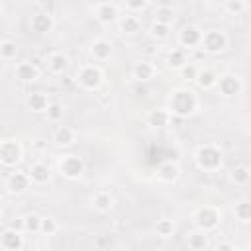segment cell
<instances>
[{
  "mask_svg": "<svg viewBox=\"0 0 251 251\" xmlns=\"http://www.w3.org/2000/svg\"><path fill=\"white\" fill-rule=\"evenodd\" d=\"M200 100L196 96L194 90H190L188 86H178L171 90L169 102H167V110L171 112V116L176 118H190L198 112Z\"/></svg>",
  "mask_w": 251,
  "mask_h": 251,
  "instance_id": "1",
  "label": "cell"
},
{
  "mask_svg": "<svg viewBox=\"0 0 251 251\" xmlns=\"http://www.w3.org/2000/svg\"><path fill=\"white\" fill-rule=\"evenodd\" d=\"M194 163L204 173H216L222 169L224 153H222L220 145H216V143H202L194 151Z\"/></svg>",
  "mask_w": 251,
  "mask_h": 251,
  "instance_id": "2",
  "label": "cell"
},
{
  "mask_svg": "<svg viewBox=\"0 0 251 251\" xmlns=\"http://www.w3.org/2000/svg\"><path fill=\"white\" fill-rule=\"evenodd\" d=\"M75 82L82 88V90H88V92H94L98 90L102 84H104V71L94 65V63H86V65H80L75 73Z\"/></svg>",
  "mask_w": 251,
  "mask_h": 251,
  "instance_id": "3",
  "label": "cell"
},
{
  "mask_svg": "<svg viewBox=\"0 0 251 251\" xmlns=\"http://www.w3.org/2000/svg\"><path fill=\"white\" fill-rule=\"evenodd\" d=\"M192 222L198 229L202 231H214L220 222H222V210L220 206H214V204H204V206H198L194 212H192Z\"/></svg>",
  "mask_w": 251,
  "mask_h": 251,
  "instance_id": "4",
  "label": "cell"
},
{
  "mask_svg": "<svg viewBox=\"0 0 251 251\" xmlns=\"http://www.w3.org/2000/svg\"><path fill=\"white\" fill-rule=\"evenodd\" d=\"M24 159V145L18 139H4L0 141V165L2 167H16Z\"/></svg>",
  "mask_w": 251,
  "mask_h": 251,
  "instance_id": "5",
  "label": "cell"
},
{
  "mask_svg": "<svg viewBox=\"0 0 251 251\" xmlns=\"http://www.w3.org/2000/svg\"><path fill=\"white\" fill-rule=\"evenodd\" d=\"M216 88H218V92H220L224 98H233V96H237V94L243 92L245 82H243V78H241L239 75L224 73V75H218Z\"/></svg>",
  "mask_w": 251,
  "mask_h": 251,
  "instance_id": "6",
  "label": "cell"
},
{
  "mask_svg": "<svg viewBox=\"0 0 251 251\" xmlns=\"http://www.w3.org/2000/svg\"><path fill=\"white\" fill-rule=\"evenodd\" d=\"M227 43H229V39H227L226 31H222V29H208V31H202L200 49H204L206 53L218 55V53H222V51L227 47Z\"/></svg>",
  "mask_w": 251,
  "mask_h": 251,
  "instance_id": "7",
  "label": "cell"
},
{
  "mask_svg": "<svg viewBox=\"0 0 251 251\" xmlns=\"http://www.w3.org/2000/svg\"><path fill=\"white\" fill-rule=\"evenodd\" d=\"M59 173H61L65 178H69V180L80 178L82 173H84V161H82V157L73 155V153L63 155V157L59 159Z\"/></svg>",
  "mask_w": 251,
  "mask_h": 251,
  "instance_id": "8",
  "label": "cell"
},
{
  "mask_svg": "<svg viewBox=\"0 0 251 251\" xmlns=\"http://www.w3.org/2000/svg\"><path fill=\"white\" fill-rule=\"evenodd\" d=\"M92 12H94V18L104 25H112L120 20V8L114 2H98L92 8Z\"/></svg>",
  "mask_w": 251,
  "mask_h": 251,
  "instance_id": "9",
  "label": "cell"
},
{
  "mask_svg": "<svg viewBox=\"0 0 251 251\" xmlns=\"http://www.w3.org/2000/svg\"><path fill=\"white\" fill-rule=\"evenodd\" d=\"M6 188H8L10 194H16V196L27 192V190L31 188V180H29L27 171H25V173H24V171L12 173V175L8 176V180H6Z\"/></svg>",
  "mask_w": 251,
  "mask_h": 251,
  "instance_id": "10",
  "label": "cell"
},
{
  "mask_svg": "<svg viewBox=\"0 0 251 251\" xmlns=\"http://www.w3.org/2000/svg\"><path fill=\"white\" fill-rule=\"evenodd\" d=\"M200 41H202V29L198 25L190 24L178 31V43L184 49H196V47H200Z\"/></svg>",
  "mask_w": 251,
  "mask_h": 251,
  "instance_id": "11",
  "label": "cell"
},
{
  "mask_svg": "<svg viewBox=\"0 0 251 251\" xmlns=\"http://www.w3.org/2000/svg\"><path fill=\"white\" fill-rule=\"evenodd\" d=\"M29 27H31V31H35L39 35L49 33L55 27V18L49 12H37L29 18Z\"/></svg>",
  "mask_w": 251,
  "mask_h": 251,
  "instance_id": "12",
  "label": "cell"
},
{
  "mask_svg": "<svg viewBox=\"0 0 251 251\" xmlns=\"http://www.w3.org/2000/svg\"><path fill=\"white\" fill-rule=\"evenodd\" d=\"M155 175H157V180H159V182L173 184V182H176V180L180 178V167H178L175 161H163V163L157 167Z\"/></svg>",
  "mask_w": 251,
  "mask_h": 251,
  "instance_id": "13",
  "label": "cell"
},
{
  "mask_svg": "<svg viewBox=\"0 0 251 251\" xmlns=\"http://www.w3.org/2000/svg\"><path fill=\"white\" fill-rule=\"evenodd\" d=\"M92 208L98 212V214H108L114 206H116V198H114V194L110 192V190H106V188H100V190H96L94 194H92Z\"/></svg>",
  "mask_w": 251,
  "mask_h": 251,
  "instance_id": "14",
  "label": "cell"
},
{
  "mask_svg": "<svg viewBox=\"0 0 251 251\" xmlns=\"http://www.w3.org/2000/svg\"><path fill=\"white\" fill-rule=\"evenodd\" d=\"M24 235L14 229V227H6L2 233H0V247L4 251H20L24 247Z\"/></svg>",
  "mask_w": 251,
  "mask_h": 251,
  "instance_id": "15",
  "label": "cell"
},
{
  "mask_svg": "<svg viewBox=\"0 0 251 251\" xmlns=\"http://www.w3.org/2000/svg\"><path fill=\"white\" fill-rule=\"evenodd\" d=\"M45 67H47L49 73L61 75V73H65V71L71 67V59H69V55H65L63 51H53V53H49V55L45 57Z\"/></svg>",
  "mask_w": 251,
  "mask_h": 251,
  "instance_id": "16",
  "label": "cell"
},
{
  "mask_svg": "<svg viewBox=\"0 0 251 251\" xmlns=\"http://www.w3.org/2000/svg\"><path fill=\"white\" fill-rule=\"evenodd\" d=\"M27 175H29L31 184H39V186H41V184H47V182L51 180V169H49V165L43 163V161L31 163L29 169H27Z\"/></svg>",
  "mask_w": 251,
  "mask_h": 251,
  "instance_id": "17",
  "label": "cell"
},
{
  "mask_svg": "<svg viewBox=\"0 0 251 251\" xmlns=\"http://www.w3.org/2000/svg\"><path fill=\"white\" fill-rule=\"evenodd\" d=\"M88 53H90V57H92L96 63H104V61H108V59L112 57L114 47H112V43H110L108 39H96V41L90 43Z\"/></svg>",
  "mask_w": 251,
  "mask_h": 251,
  "instance_id": "18",
  "label": "cell"
},
{
  "mask_svg": "<svg viewBox=\"0 0 251 251\" xmlns=\"http://www.w3.org/2000/svg\"><path fill=\"white\" fill-rule=\"evenodd\" d=\"M131 76L137 82H147V80L157 76V67L153 63H149V61H137L131 67Z\"/></svg>",
  "mask_w": 251,
  "mask_h": 251,
  "instance_id": "19",
  "label": "cell"
},
{
  "mask_svg": "<svg viewBox=\"0 0 251 251\" xmlns=\"http://www.w3.org/2000/svg\"><path fill=\"white\" fill-rule=\"evenodd\" d=\"M171 120H173V116H171V112H169L167 108H155V110H149L147 116H145V124H147L149 127H155V129H159V127H167V126L171 124Z\"/></svg>",
  "mask_w": 251,
  "mask_h": 251,
  "instance_id": "20",
  "label": "cell"
},
{
  "mask_svg": "<svg viewBox=\"0 0 251 251\" xmlns=\"http://www.w3.org/2000/svg\"><path fill=\"white\" fill-rule=\"evenodd\" d=\"M78 139V133L75 127L71 126H59L53 133V141L59 145V147H73Z\"/></svg>",
  "mask_w": 251,
  "mask_h": 251,
  "instance_id": "21",
  "label": "cell"
},
{
  "mask_svg": "<svg viewBox=\"0 0 251 251\" xmlns=\"http://www.w3.org/2000/svg\"><path fill=\"white\" fill-rule=\"evenodd\" d=\"M14 75L22 82H33V80L39 78V67L35 63H31V61H24V63H18L16 65Z\"/></svg>",
  "mask_w": 251,
  "mask_h": 251,
  "instance_id": "22",
  "label": "cell"
},
{
  "mask_svg": "<svg viewBox=\"0 0 251 251\" xmlns=\"http://www.w3.org/2000/svg\"><path fill=\"white\" fill-rule=\"evenodd\" d=\"M186 245L188 249L192 251H206L210 247V237H208V231H202V229H192L186 233Z\"/></svg>",
  "mask_w": 251,
  "mask_h": 251,
  "instance_id": "23",
  "label": "cell"
},
{
  "mask_svg": "<svg viewBox=\"0 0 251 251\" xmlns=\"http://www.w3.org/2000/svg\"><path fill=\"white\" fill-rule=\"evenodd\" d=\"M120 31L124 35H135L141 31V20L131 12V14H126V16H120V20L116 22Z\"/></svg>",
  "mask_w": 251,
  "mask_h": 251,
  "instance_id": "24",
  "label": "cell"
},
{
  "mask_svg": "<svg viewBox=\"0 0 251 251\" xmlns=\"http://www.w3.org/2000/svg\"><path fill=\"white\" fill-rule=\"evenodd\" d=\"M49 102H51V100H49V96H47L45 92H31V94L25 98V106H27L31 112H35V114H45Z\"/></svg>",
  "mask_w": 251,
  "mask_h": 251,
  "instance_id": "25",
  "label": "cell"
},
{
  "mask_svg": "<svg viewBox=\"0 0 251 251\" xmlns=\"http://www.w3.org/2000/svg\"><path fill=\"white\" fill-rule=\"evenodd\" d=\"M216 80H218V73L214 69H198V75H196L194 82L202 90H212V88H216Z\"/></svg>",
  "mask_w": 251,
  "mask_h": 251,
  "instance_id": "26",
  "label": "cell"
},
{
  "mask_svg": "<svg viewBox=\"0 0 251 251\" xmlns=\"http://www.w3.org/2000/svg\"><path fill=\"white\" fill-rule=\"evenodd\" d=\"M176 20V12L173 6H157L153 12V22L165 24V25H173Z\"/></svg>",
  "mask_w": 251,
  "mask_h": 251,
  "instance_id": "27",
  "label": "cell"
},
{
  "mask_svg": "<svg viewBox=\"0 0 251 251\" xmlns=\"http://www.w3.org/2000/svg\"><path fill=\"white\" fill-rule=\"evenodd\" d=\"M186 63H188V57H186V51H184V49H173V51H169V55H167V65H169V69L178 71V69L184 67Z\"/></svg>",
  "mask_w": 251,
  "mask_h": 251,
  "instance_id": "28",
  "label": "cell"
},
{
  "mask_svg": "<svg viewBox=\"0 0 251 251\" xmlns=\"http://www.w3.org/2000/svg\"><path fill=\"white\" fill-rule=\"evenodd\" d=\"M20 49H18V43L12 41V39H2L0 41V59L2 61H16Z\"/></svg>",
  "mask_w": 251,
  "mask_h": 251,
  "instance_id": "29",
  "label": "cell"
},
{
  "mask_svg": "<svg viewBox=\"0 0 251 251\" xmlns=\"http://www.w3.org/2000/svg\"><path fill=\"white\" fill-rule=\"evenodd\" d=\"M229 176H231V182H235V186H245L251 178V171L247 165H235Z\"/></svg>",
  "mask_w": 251,
  "mask_h": 251,
  "instance_id": "30",
  "label": "cell"
},
{
  "mask_svg": "<svg viewBox=\"0 0 251 251\" xmlns=\"http://www.w3.org/2000/svg\"><path fill=\"white\" fill-rule=\"evenodd\" d=\"M233 214H235V220H239L241 224H249V222H251V204H249L247 200L235 202Z\"/></svg>",
  "mask_w": 251,
  "mask_h": 251,
  "instance_id": "31",
  "label": "cell"
},
{
  "mask_svg": "<svg viewBox=\"0 0 251 251\" xmlns=\"http://www.w3.org/2000/svg\"><path fill=\"white\" fill-rule=\"evenodd\" d=\"M45 116H47V120H49L51 124H59V122L63 120V116H65L63 104H59V102H49V106H47V110H45Z\"/></svg>",
  "mask_w": 251,
  "mask_h": 251,
  "instance_id": "32",
  "label": "cell"
},
{
  "mask_svg": "<svg viewBox=\"0 0 251 251\" xmlns=\"http://www.w3.org/2000/svg\"><path fill=\"white\" fill-rule=\"evenodd\" d=\"M155 233H157L159 237H163V239L171 237V235L175 233V222H173V220H169V218L159 220V222H157V226H155Z\"/></svg>",
  "mask_w": 251,
  "mask_h": 251,
  "instance_id": "33",
  "label": "cell"
},
{
  "mask_svg": "<svg viewBox=\"0 0 251 251\" xmlns=\"http://www.w3.org/2000/svg\"><path fill=\"white\" fill-rule=\"evenodd\" d=\"M169 33H171V25H165V24H159V22H153L151 27H149V35L153 39H157V41L167 39Z\"/></svg>",
  "mask_w": 251,
  "mask_h": 251,
  "instance_id": "34",
  "label": "cell"
},
{
  "mask_svg": "<svg viewBox=\"0 0 251 251\" xmlns=\"http://www.w3.org/2000/svg\"><path fill=\"white\" fill-rule=\"evenodd\" d=\"M39 224H41V216H37V214H27L22 218V227L25 231L39 233Z\"/></svg>",
  "mask_w": 251,
  "mask_h": 251,
  "instance_id": "35",
  "label": "cell"
},
{
  "mask_svg": "<svg viewBox=\"0 0 251 251\" xmlns=\"http://www.w3.org/2000/svg\"><path fill=\"white\" fill-rule=\"evenodd\" d=\"M57 231H59V224H57V220H55V218H49V216L41 218L39 233H43V235H55Z\"/></svg>",
  "mask_w": 251,
  "mask_h": 251,
  "instance_id": "36",
  "label": "cell"
},
{
  "mask_svg": "<svg viewBox=\"0 0 251 251\" xmlns=\"http://www.w3.org/2000/svg\"><path fill=\"white\" fill-rule=\"evenodd\" d=\"M245 8H247V2H245V0H226V2H224V10H226L227 14H231V16L243 14Z\"/></svg>",
  "mask_w": 251,
  "mask_h": 251,
  "instance_id": "37",
  "label": "cell"
},
{
  "mask_svg": "<svg viewBox=\"0 0 251 251\" xmlns=\"http://www.w3.org/2000/svg\"><path fill=\"white\" fill-rule=\"evenodd\" d=\"M198 69H200V67H196L194 63H186L184 67L178 69V73H180V76H182L184 80L194 82V80H196V75H198Z\"/></svg>",
  "mask_w": 251,
  "mask_h": 251,
  "instance_id": "38",
  "label": "cell"
},
{
  "mask_svg": "<svg viewBox=\"0 0 251 251\" xmlns=\"http://www.w3.org/2000/svg\"><path fill=\"white\" fill-rule=\"evenodd\" d=\"M124 4H126V8L129 12H141V10L147 8L149 0H124Z\"/></svg>",
  "mask_w": 251,
  "mask_h": 251,
  "instance_id": "39",
  "label": "cell"
},
{
  "mask_svg": "<svg viewBox=\"0 0 251 251\" xmlns=\"http://www.w3.org/2000/svg\"><path fill=\"white\" fill-rule=\"evenodd\" d=\"M216 249H218V251H233L235 247H233L231 243H218V245H216Z\"/></svg>",
  "mask_w": 251,
  "mask_h": 251,
  "instance_id": "40",
  "label": "cell"
},
{
  "mask_svg": "<svg viewBox=\"0 0 251 251\" xmlns=\"http://www.w3.org/2000/svg\"><path fill=\"white\" fill-rule=\"evenodd\" d=\"M4 222V212H2V208H0V224Z\"/></svg>",
  "mask_w": 251,
  "mask_h": 251,
  "instance_id": "41",
  "label": "cell"
},
{
  "mask_svg": "<svg viewBox=\"0 0 251 251\" xmlns=\"http://www.w3.org/2000/svg\"><path fill=\"white\" fill-rule=\"evenodd\" d=\"M0 16H2V4H0Z\"/></svg>",
  "mask_w": 251,
  "mask_h": 251,
  "instance_id": "42",
  "label": "cell"
},
{
  "mask_svg": "<svg viewBox=\"0 0 251 251\" xmlns=\"http://www.w3.org/2000/svg\"><path fill=\"white\" fill-rule=\"evenodd\" d=\"M245 2H247V0H245Z\"/></svg>",
  "mask_w": 251,
  "mask_h": 251,
  "instance_id": "43",
  "label": "cell"
}]
</instances>
